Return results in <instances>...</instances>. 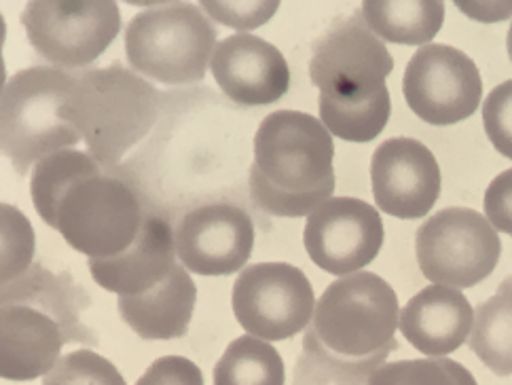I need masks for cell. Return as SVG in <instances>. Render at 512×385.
Instances as JSON below:
<instances>
[{"mask_svg":"<svg viewBox=\"0 0 512 385\" xmlns=\"http://www.w3.org/2000/svg\"><path fill=\"white\" fill-rule=\"evenodd\" d=\"M210 70L223 94L242 106L273 104L290 87V68L282 51L248 32L218 43Z\"/></svg>","mask_w":512,"mask_h":385,"instance_id":"cell-15","label":"cell"},{"mask_svg":"<svg viewBox=\"0 0 512 385\" xmlns=\"http://www.w3.org/2000/svg\"><path fill=\"white\" fill-rule=\"evenodd\" d=\"M43 385H127L117 366L91 350L62 356L45 375Z\"/></svg>","mask_w":512,"mask_h":385,"instance_id":"cell-27","label":"cell"},{"mask_svg":"<svg viewBox=\"0 0 512 385\" xmlns=\"http://www.w3.org/2000/svg\"><path fill=\"white\" fill-rule=\"evenodd\" d=\"M0 223H3V284L7 286L30 267L36 240L30 220L13 206H0Z\"/></svg>","mask_w":512,"mask_h":385,"instance_id":"cell-28","label":"cell"},{"mask_svg":"<svg viewBox=\"0 0 512 385\" xmlns=\"http://www.w3.org/2000/svg\"><path fill=\"white\" fill-rule=\"evenodd\" d=\"M176 265L174 233L166 220L146 216L134 244L108 259H89L96 284L119 297H134L155 288Z\"/></svg>","mask_w":512,"mask_h":385,"instance_id":"cell-16","label":"cell"},{"mask_svg":"<svg viewBox=\"0 0 512 385\" xmlns=\"http://www.w3.org/2000/svg\"><path fill=\"white\" fill-rule=\"evenodd\" d=\"M197 286L185 265H174L170 275L155 288L134 297H119L123 322L146 341L185 337L193 320Z\"/></svg>","mask_w":512,"mask_h":385,"instance_id":"cell-19","label":"cell"},{"mask_svg":"<svg viewBox=\"0 0 512 385\" xmlns=\"http://www.w3.org/2000/svg\"><path fill=\"white\" fill-rule=\"evenodd\" d=\"M216 49V28L191 3H168L134 15L125 30L127 62L140 77L189 85L206 77Z\"/></svg>","mask_w":512,"mask_h":385,"instance_id":"cell-3","label":"cell"},{"mask_svg":"<svg viewBox=\"0 0 512 385\" xmlns=\"http://www.w3.org/2000/svg\"><path fill=\"white\" fill-rule=\"evenodd\" d=\"M28 41L56 68L94 64L121 30V13L113 0H34L22 13Z\"/></svg>","mask_w":512,"mask_h":385,"instance_id":"cell-8","label":"cell"},{"mask_svg":"<svg viewBox=\"0 0 512 385\" xmlns=\"http://www.w3.org/2000/svg\"><path fill=\"white\" fill-rule=\"evenodd\" d=\"M394 347H386V350H381L369 358H343L328 350L314 333V328H309L303 341L305 352L299 362L297 385H324L326 381H337L339 385H364L369 383L371 373L386 362Z\"/></svg>","mask_w":512,"mask_h":385,"instance_id":"cell-25","label":"cell"},{"mask_svg":"<svg viewBox=\"0 0 512 385\" xmlns=\"http://www.w3.org/2000/svg\"><path fill=\"white\" fill-rule=\"evenodd\" d=\"M75 83L77 77L56 66L26 68L5 83L0 142L17 174H28L41 159L83 140L62 113Z\"/></svg>","mask_w":512,"mask_h":385,"instance_id":"cell-2","label":"cell"},{"mask_svg":"<svg viewBox=\"0 0 512 385\" xmlns=\"http://www.w3.org/2000/svg\"><path fill=\"white\" fill-rule=\"evenodd\" d=\"M199 9L204 11L210 20L235 28V30H254L267 24L273 15L278 13L280 3L271 0V3H261V0H246V3H199Z\"/></svg>","mask_w":512,"mask_h":385,"instance_id":"cell-31","label":"cell"},{"mask_svg":"<svg viewBox=\"0 0 512 385\" xmlns=\"http://www.w3.org/2000/svg\"><path fill=\"white\" fill-rule=\"evenodd\" d=\"M233 314L248 335L286 341L312 324L316 295L307 275L288 263H256L237 275Z\"/></svg>","mask_w":512,"mask_h":385,"instance_id":"cell-9","label":"cell"},{"mask_svg":"<svg viewBox=\"0 0 512 385\" xmlns=\"http://www.w3.org/2000/svg\"><path fill=\"white\" fill-rule=\"evenodd\" d=\"M144 223L140 201L123 180L96 174L72 185L58 208V231L87 259H108L130 248Z\"/></svg>","mask_w":512,"mask_h":385,"instance_id":"cell-5","label":"cell"},{"mask_svg":"<svg viewBox=\"0 0 512 385\" xmlns=\"http://www.w3.org/2000/svg\"><path fill=\"white\" fill-rule=\"evenodd\" d=\"M62 328L30 305L5 303L0 316V375L9 381L45 377L60 360Z\"/></svg>","mask_w":512,"mask_h":385,"instance_id":"cell-18","label":"cell"},{"mask_svg":"<svg viewBox=\"0 0 512 385\" xmlns=\"http://www.w3.org/2000/svg\"><path fill=\"white\" fill-rule=\"evenodd\" d=\"M102 174L100 163L89 153L77 149H64L53 153L32 168L30 193L34 210L49 227H58V208L64 193L75 182Z\"/></svg>","mask_w":512,"mask_h":385,"instance_id":"cell-22","label":"cell"},{"mask_svg":"<svg viewBox=\"0 0 512 385\" xmlns=\"http://www.w3.org/2000/svg\"><path fill=\"white\" fill-rule=\"evenodd\" d=\"M335 193V176L328 178L324 185L309 193H286L280 191L263 178V174L256 170V165L250 168V197L256 206L273 216L284 218H299L309 216L318 210L324 201H328Z\"/></svg>","mask_w":512,"mask_h":385,"instance_id":"cell-26","label":"cell"},{"mask_svg":"<svg viewBox=\"0 0 512 385\" xmlns=\"http://www.w3.org/2000/svg\"><path fill=\"white\" fill-rule=\"evenodd\" d=\"M483 206L491 227L512 235V170H506L491 180Z\"/></svg>","mask_w":512,"mask_h":385,"instance_id":"cell-33","label":"cell"},{"mask_svg":"<svg viewBox=\"0 0 512 385\" xmlns=\"http://www.w3.org/2000/svg\"><path fill=\"white\" fill-rule=\"evenodd\" d=\"M335 144L316 117L301 110L267 115L254 136V165L273 187L309 193L333 178Z\"/></svg>","mask_w":512,"mask_h":385,"instance_id":"cell-7","label":"cell"},{"mask_svg":"<svg viewBox=\"0 0 512 385\" xmlns=\"http://www.w3.org/2000/svg\"><path fill=\"white\" fill-rule=\"evenodd\" d=\"M392 100L386 85L362 98H335L320 94V121L331 136L345 142H371L390 121Z\"/></svg>","mask_w":512,"mask_h":385,"instance_id":"cell-23","label":"cell"},{"mask_svg":"<svg viewBox=\"0 0 512 385\" xmlns=\"http://www.w3.org/2000/svg\"><path fill=\"white\" fill-rule=\"evenodd\" d=\"M455 7L481 22H502L512 15V3H455Z\"/></svg>","mask_w":512,"mask_h":385,"instance_id":"cell-34","label":"cell"},{"mask_svg":"<svg viewBox=\"0 0 512 385\" xmlns=\"http://www.w3.org/2000/svg\"><path fill=\"white\" fill-rule=\"evenodd\" d=\"M62 113L83 136L89 155L113 165L153 130L159 94L134 70L96 68L77 77Z\"/></svg>","mask_w":512,"mask_h":385,"instance_id":"cell-1","label":"cell"},{"mask_svg":"<svg viewBox=\"0 0 512 385\" xmlns=\"http://www.w3.org/2000/svg\"><path fill=\"white\" fill-rule=\"evenodd\" d=\"M394 70L392 55L364 24L362 13L335 22L316 43L309 60V79L320 94L335 98L371 96L386 85Z\"/></svg>","mask_w":512,"mask_h":385,"instance_id":"cell-11","label":"cell"},{"mask_svg":"<svg viewBox=\"0 0 512 385\" xmlns=\"http://www.w3.org/2000/svg\"><path fill=\"white\" fill-rule=\"evenodd\" d=\"M398 318L394 288L377 273L356 271L322 292L312 328L333 354L358 360L396 345Z\"/></svg>","mask_w":512,"mask_h":385,"instance_id":"cell-4","label":"cell"},{"mask_svg":"<svg viewBox=\"0 0 512 385\" xmlns=\"http://www.w3.org/2000/svg\"><path fill=\"white\" fill-rule=\"evenodd\" d=\"M367 385H455L443 358L383 362Z\"/></svg>","mask_w":512,"mask_h":385,"instance_id":"cell-29","label":"cell"},{"mask_svg":"<svg viewBox=\"0 0 512 385\" xmlns=\"http://www.w3.org/2000/svg\"><path fill=\"white\" fill-rule=\"evenodd\" d=\"M483 125L498 153L512 161V79L493 87L485 98Z\"/></svg>","mask_w":512,"mask_h":385,"instance_id":"cell-30","label":"cell"},{"mask_svg":"<svg viewBox=\"0 0 512 385\" xmlns=\"http://www.w3.org/2000/svg\"><path fill=\"white\" fill-rule=\"evenodd\" d=\"M415 252L432 284L462 290L489 278L498 267L502 242L481 212L445 208L417 229Z\"/></svg>","mask_w":512,"mask_h":385,"instance_id":"cell-6","label":"cell"},{"mask_svg":"<svg viewBox=\"0 0 512 385\" xmlns=\"http://www.w3.org/2000/svg\"><path fill=\"white\" fill-rule=\"evenodd\" d=\"M443 362H445V366H447V371L451 373L455 385H479L477 379H474L472 373H470L468 369H464V366H462L460 362L449 360V358H443Z\"/></svg>","mask_w":512,"mask_h":385,"instance_id":"cell-35","label":"cell"},{"mask_svg":"<svg viewBox=\"0 0 512 385\" xmlns=\"http://www.w3.org/2000/svg\"><path fill=\"white\" fill-rule=\"evenodd\" d=\"M362 20L381 41L396 45H430L445 22V3L438 0H369Z\"/></svg>","mask_w":512,"mask_h":385,"instance_id":"cell-20","label":"cell"},{"mask_svg":"<svg viewBox=\"0 0 512 385\" xmlns=\"http://www.w3.org/2000/svg\"><path fill=\"white\" fill-rule=\"evenodd\" d=\"M286 369L269 341L244 335L229 343L214 366V385H284Z\"/></svg>","mask_w":512,"mask_h":385,"instance_id":"cell-24","label":"cell"},{"mask_svg":"<svg viewBox=\"0 0 512 385\" xmlns=\"http://www.w3.org/2000/svg\"><path fill=\"white\" fill-rule=\"evenodd\" d=\"M383 237L377 208L356 197H331L307 216L303 244L322 271L343 278L377 259Z\"/></svg>","mask_w":512,"mask_h":385,"instance_id":"cell-12","label":"cell"},{"mask_svg":"<svg viewBox=\"0 0 512 385\" xmlns=\"http://www.w3.org/2000/svg\"><path fill=\"white\" fill-rule=\"evenodd\" d=\"M468 343L491 373L512 375V278L474 311Z\"/></svg>","mask_w":512,"mask_h":385,"instance_id":"cell-21","label":"cell"},{"mask_svg":"<svg viewBox=\"0 0 512 385\" xmlns=\"http://www.w3.org/2000/svg\"><path fill=\"white\" fill-rule=\"evenodd\" d=\"M506 47H508V58H510V62H512V24H510V28H508V39H506Z\"/></svg>","mask_w":512,"mask_h":385,"instance_id":"cell-36","label":"cell"},{"mask_svg":"<svg viewBox=\"0 0 512 385\" xmlns=\"http://www.w3.org/2000/svg\"><path fill=\"white\" fill-rule=\"evenodd\" d=\"M402 94L413 115L430 125H453L477 113L483 98L481 72L451 45L419 47L407 64Z\"/></svg>","mask_w":512,"mask_h":385,"instance_id":"cell-10","label":"cell"},{"mask_svg":"<svg viewBox=\"0 0 512 385\" xmlns=\"http://www.w3.org/2000/svg\"><path fill=\"white\" fill-rule=\"evenodd\" d=\"M474 309L462 290L432 284L402 307L398 328L417 352L447 358L470 337Z\"/></svg>","mask_w":512,"mask_h":385,"instance_id":"cell-17","label":"cell"},{"mask_svg":"<svg viewBox=\"0 0 512 385\" xmlns=\"http://www.w3.org/2000/svg\"><path fill=\"white\" fill-rule=\"evenodd\" d=\"M373 195L381 212L400 220L428 216L441 195V168L424 142L390 138L371 159Z\"/></svg>","mask_w":512,"mask_h":385,"instance_id":"cell-13","label":"cell"},{"mask_svg":"<svg viewBox=\"0 0 512 385\" xmlns=\"http://www.w3.org/2000/svg\"><path fill=\"white\" fill-rule=\"evenodd\" d=\"M176 256L197 275H231L252 256L254 225L237 206L212 204L191 210L174 233Z\"/></svg>","mask_w":512,"mask_h":385,"instance_id":"cell-14","label":"cell"},{"mask_svg":"<svg viewBox=\"0 0 512 385\" xmlns=\"http://www.w3.org/2000/svg\"><path fill=\"white\" fill-rule=\"evenodd\" d=\"M136 385H204V375L189 358L163 356L146 369Z\"/></svg>","mask_w":512,"mask_h":385,"instance_id":"cell-32","label":"cell"}]
</instances>
